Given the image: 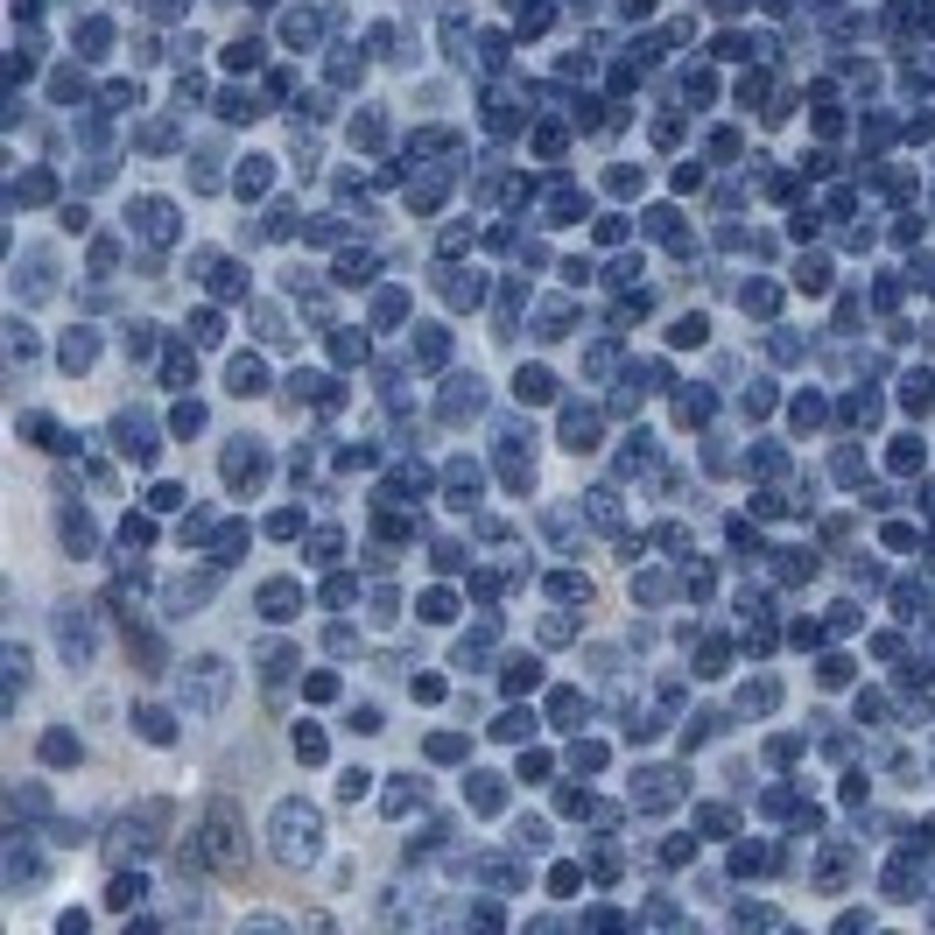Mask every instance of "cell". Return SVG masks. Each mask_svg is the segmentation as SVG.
Listing matches in <instances>:
<instances>
[{
	"label": "cell",
	"mask_w": 935,
	"mask_h": 935,
	"mask_svg": "<svg viewBox=\"0 0 935 935\" xmlns=\"http://www.w3.org/2000/svg\"><path fill=\"white\" fill-rule=\"evenodd\" d=\"M141 738H155V745H163V738H176V725H169L163 710H141Z\"/></svg>",
	"instance_id": "18"
},
{
	"label": "cell",
	"mask_w": 935,
	"mask_h": 935,
	"mask_svg": "<svg viewBox=\"0 0 935 935\" xmlns=\"http://www.w3.org/2000/svg\"><path fill=\"white\" fill-rule=\"evenodd\" d=\"M338 542H345V534H331V528H324L317 542H310V556H317V563H331V556H338Z\"/></svg>",
	"instance_id": "27"
},
{
	"label": "cell",
	"mask_w": 935,
	"mask_h": 935,
	"mask_svg": "<svg viewBox=\"0 0 935 935\" xmlns=\"http://www.w3.org/2000/svg\"><path fill=\"white\" fill-rule=\"evenodd\" d=\"M211 183H218V148H204V155H198V190H211Z\"/></svg>",
	"instance_id": "24"
},
{
	"label": "cell",
	"mask_w": 935,
	"mask_h": 935,
	"mask_svg": "<svg viewBox=\"0 0 935 935\" xmlns=\"http://www.w3.org/2000/svg\"><path fill=\"white\" fill-rule=\"evenodd\" d=\"M57 626H64V661H78V668H84V661H92V626H84V612L64 605V612H57Z\"/></svg>",
	"instance_id": "5"
},
{
	"label": "cell",
	"mask_w": 935,
	"mask_h": 935,
	"mask_svg": "<svg viewBox=\"0 0 935 935\" xmlns=\"http://www.w3.org/2000/svg\"><path fill=\"white\" fill-rule=\"evenodd\" d=\"M408 317V295L401 288H394V295H380V303H373V324H401Z\"/></svg>",
	"instance_id": "16"
},
{
	"label": "cell",
	"mask_w": 935,
	"mask_h": 935,
	"mask_svg": "<svg viewBox=\"0 0 935 935\" xmlns=\"http://www.w3.org/2000/svg\"><path fill=\"white\" fill-rule=\"evenodd\" d=\"M549 718H556V725H584V696L556 690V696H549Z\"/></svg>",
	"instance_id": "13"
},
{
	"label": "cell",
	"mask_w": 935,
	"mask_h": 935,
	"mask_svg": "<svg viewBox=\"0 0 935 935\" xmlns=\"http://www.w3.org/2000/svg\"><path fill=\"white\" fill-rule=\"evenodd\" d=\"M64 549H71V556H92V528H84V514H64Z\"/></svg>",
	"instance_id": "14"
},
{
	"label": "cell",
	"mask_w": 935,
	"mask_h": 935,
	"mask_svg": "<svg viewBox=\"0 0 935 935\" xmlns=\"http://www.w3.org/2000/svg\"><path fill=\"white\" fill-rule=\"evenodd\" d=\"M268 837H275V858H288V865H310L317 844H324V830H317V809H310V802H282Z\"/></svg>",
	"instance_id": "1"
},
{
	"label": "cell",
	"mask_w": 935,
	"mask_h": 935,
	"mask_svg": "<svg viewBox=\"0 0 935 935\" xmlns=\"http://www.w3.org/2000/svg\"><path fill=\"white\" fill-rule=\"evenodd\" d=\"M106 42H113V29H106V22H84V29H78V49H84V57H99Z\"/></svg>",
	"instance_id": "17"
},
{
	"label": "cell",
	"mask_w": 935,
	"mask_h": 935,
	"mask_svg": "<svg viewBox=\"0 0 935 935\" xmlns=\"http://www.w3.org/2000/svg\"><path fill=\"white\" fill-rule=\"evenodd\" d=\"M324 605H331V612L352 605V584H345V577H331V584H324Z\"/></svg>",
	"instance_id": "26"
},
{
	"label": "cell",
	"mask_w": 935,
	"mask_h": 935,
	"mask_svg": "<svg viewBox=\"0 0 935 935\" xmlns=\"http://www.w3.org/2000/svg\"><path fill=\"white\" fill-rule=\"evenodd\" d=\"M163 380H169V387H190V359H183V352H169V359H163Z\"/></svg>",
	"instance_id": "21"
},
{
	"label": "cell",
	"mask_w": 935,
	"mask_h": 935,
	"mask_svg": "<svg viewBox=\"0 0 935 935\" xmlns=\"http://www.w3.org/2000/svg\"><path fill=\"white\" fill-rule=\"evenodd\" d=\"M563 444L569 450H591V444H598V415H591V408H569V415H563Z\"/></svg>",
	"instance_id": "6"
},
{
	"label": "cell",
	"mask_w": 935,
	"mask_h": 935,
	"mask_svg": "<svg viewBox=\"0 0 935 935\" xmlns=\"http://www.w3.org/2000/svg\"><path fill=\"white\" fill-rule=\"evenodd\" d=\"M134 225H141V233H155V240H169V233H176V211H163L155 198H141V204H134Z\"/></svg>",
	"instance_id": "9"
},
{
	"label": "cell",
	"mask_w": 935,
	"mask_h": 935,
	"mask_svg": "<svg viewBox=\"0 0 935 935\" xmlns=\"http://www.w3.org/2000/svg\"><path fill=\"white\" fill-rule=\"evenodd\" d=\"M204 844H211V858H218V865H240V858H246V844H240V816L218 809V816H211V830H204Z\"/></svg>",
	"instance_id": "3"
},
{
	"label": "cell",
	"mask_w": 935,
	"mask_h": 935,
	"mask_svg": "<svg viewBox=\"0 0 935 935\" xmlns=\"http://www.w3.org/2000/svg\"><path fill=\"white\" fill-rule=\"evenodd\" d=\"M141 141H148V155H169V148H176V127H148Z\"/></svg>",
	"instance_id": "23"
},
{
	"label": "cell",
	"mask_w": 935,
	"mask_h": 935,
	"mask_svg": "<svg viewBox=\"0 0 935 935\" xmlns=\"http://www.w3.org/2000/svg\"><path fill=\"white\" fill-rule=\"evenodd\" d=\"M120 444H127V457H148V450H155V437H148V415H141V408H127V415H120Z\"/></svg>",
	"instance_id": "7"
},
{
	"label": "cell",
	"mask_w": 935,
	"mask_h": 935,
	"mask_svg": "<svg viewBox=\"0 0 935 935\" xmlns=\"http://www.w3.org/2000/svg\"><path fill=\"white\" fill-rule=\"evenodd\" d=\"M225 683H233V675H225V661H218V654L190 661V668H183V696H190V710H218Z\"/></svg>",
	"instance_id": "2"
},
{
	"label": "cell",
	"mask_w": 935,
	"mask_h": 935,
	"mask_svg": "<svg viewBox=\"0 0 935 935\" xmlns=\"http://www.w3.org/2000/svg\"><path fill=\"white\" fill-rule=\"evenodd\" d=\"M260 675H268V690H282L288 675H295V648H268V668H260Z\"/></svg>",
	"instance_id": "12"
},
{
	"label": "cell",
	"mask_w": 935,
	"mask_h": 935,
	"mask_svg": "<svg viewBox=\"0 0 935 935\" xmlns=\"http://www.w3.org/2000/svg\"><path fill=\"white\" fill-rule=\"evenodd\" d=\"M42 760L71 767V760H78V738H71V732H49V738H42Z\"/></svg>",
	"instance_id": "15"
},
{
	"label": "cell",
	"mask_w": 935,
	"mask_h": 935,
	"mask_svg": "<svg viewBox=\"0 0 935 935\" xmlns=\"http://www.w3.org/2000/svg\"><path fill=\"white\" fill-rule=\"evenodd\" d=\"M422 612H429V619H450V612H457V598H450V591H429V598H422Z\"/></svg>",
	"instance_id": "25"
},
{
	"label": "cell",
	"mask_w": 935,
	"mask_h": 935,
	"mask_svg": "<svg viewBox=\"0 0 935 935\" xmlns=\"http://www.w3.org/2000/svg\"><path fill=\"white\" fill-rule=\"evenodd\" d=\"M479 401H486V387H479L472 373H464V380H450V387H444V415H472Z\"/></svg>",
	"instance_id": "8"
},
{
	"label": "cell",
	"mask_w": 935,
	"mask_h": 935,
	"mask_svg": "<svg viewBox=\"0 0 935 935\" xmlns=\"http://www.w3.org/2000/svg\"><path fill=\"white\" fill-rule=\"evenodd\" d=\"M42 260H49V253H29V260L14 268V288H22V295H42V288H49V268H42Z\"/></svg>",
	"instance_id": "11"
},
{
	"label": "cell",
	"mask_w": 935,
	"mask_h": 935,
	"mask_svg": "<svg viewBox=\"0 0 935 935\" xmlns=\"http://www.w3.org/2000/svg\"><path fill=\"white\" fill-rule=\"evenodd\" d=\"M260 605L275 612V619H288V612L303 605V591H295V584H288V577H275V584H268V591H260Z\"/></svg>",
	"instance_id": "10"
},
{
	"label": "cell",
	"mask_w": 935,
	"mask_h": 935,
	"mask_svg": "<svg viewBox=\"0 0 935 935\" xmlns=\"http://www.w3.org/2000/svg\"><path fill=\"white\" fill-rule=\"evenodd\" d=\"M288 42H317V14L295 7V14H288Z\"/></svg>",
	"instance_id": "20"
},
{
	"label": "cell",
	"mask_w": 935,
	"mask_h": 935,
	"mask_svg": "<svg viewBox=\"0 0 935 935\" xmlns=\"http://www.w3.org/2000/svg\"><path fill=\"white\" fill-rule=\"evenodd\" d=\"M373 275V253H345V268H338V282H366Z\"/></svg>",
	"instance_id": "19"
},
{
	"label": "cell",
	"mask_w": 935,
	"mask_h": 935,
	"mask_svg": "<svg viewBox=\"0 0 935 935\" xmlns=\"http://www.w3.org/2000/svg\"><path fill=\"white\" fill-rule=\"evenodd\" d=\"M633 795H640V809H668L675 795H683V767L668 773V767H648L640 781H633Z\"/></svg>",
	"instance_id": "4"
},
{
	"label": "cell",
	"mask_w": 935,
	"mask_h": 935,
	"mask_svg": "<svg viewBox=\"0 0 935 935\" xmlns=\"http://www.w3.org/2000/svg\"><path fill=\"white\" fill-rule=\"evenodd\" d=\"M253 387H260V366H253V359H240V366H233V394H253Z\"/></svg>",
	"instance_id": "22"
}]
</instances>
